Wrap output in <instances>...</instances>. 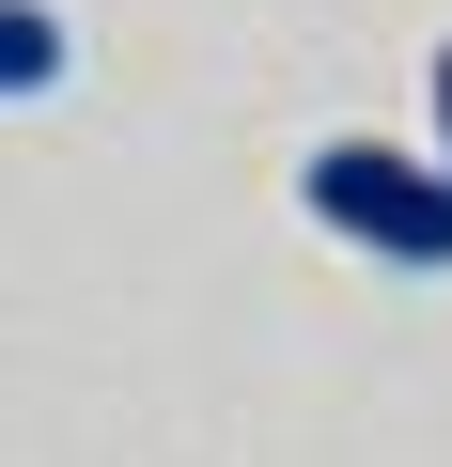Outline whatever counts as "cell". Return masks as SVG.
Instances as JSON below:
<instances>
[{
    "label": "cell",
    "instance_id": "obj_1",
    "mask_svg": "<svg viewBox=\"0 0 452 467\" xmlns=\"http://www.w3.org/2000/svg\"><path fill=\"white\" fill-rule=\"evenodd\" d=\"M297 202L343 234V250H374V265H405V281H452V156L312 140V156H297Z\"/></svg>",
    "mask_w": 452,
    "mask_h": 467
},
{
    "label": "cell",
    "instance_id": "obj_2",
    "mask_svg": "<svg viewBox=\"0 0 452 467\" xmlns=\"http://www.w3.org/2000/svg\"><path fill=\"white\" fill-rule=\"evenodd\" d=\"M0 78H16V94L63 78V16H47V0H16V16H0Z\"/></svg>",
    "mask_w": 452,
    "mask_h": 467
},
{
    "label": "cell",
    "instance_id": "obj_3",
    "mask_svg": "<svg viewBox=\"0 0 452 467\" xmlns=\"http://www.w3.org/2000/svg\"><path fill=\"white\" fill-rule=\"evenodd\" d=\"M436 156H452V47H436Z\"/></svg>",
    "mask_w": 452,
    "mask_h": 467
}]
</instances>
